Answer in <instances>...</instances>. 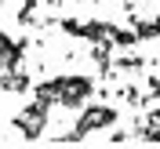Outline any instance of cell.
Masks as SVG:
<instances>
[{"instance_id": "1", "label": "cell", "mask_w": 160, "mask_h": 149, "mask_svg": "<svg viewBox=\"0 0 160 149\" xmlns=\"http://www.w3.org/2000/svg\"><path fill=\"white\" fill-rule=\"evenodd\" d=\"M117 124V109L113 106H102V102H88L84 109H80L77 124H73L69 135H58L55 142H80V138H88L91 131H106Z\"/></svg>"}, {"instance_id": "2", "label": "cell", "mask_w": 160, "mask_h": 149, "mask_svg": "<svg viewBox=\"0 0 160 149\" xmlns=\"http://www.w3.org/2000/svg\"><path fill=\"white\" fill-rule=\"evenodd\" d=\"M55 87H58L62 109H84L88 98L95 95V77L91 73H55Z\"/></svg>"}, {"instance_id": "3", "label": "cell", "mask_w": 160, "mask_h": 149, "mask_svg": "<svg viewBox=\"0 0 160 149\" xmlns=\"http://www.w3.org/2000/svg\"><path fill=\"white\" fill-rule=\"evenodd\" d=\"M8 124H11V127H18L26 142H37L40 135L48 131V124H51V102H40V98L26 102V106H22V113H15Z\"/></svg>"}, {"instance_id": "4", "label": "cell", "mask_w": 160, "mask_h": 149, "mask_svg": "<svg viewBox=\"0 0 160 149\" xmlns=\"http://www.w3.org/2000/svg\"><path fill=\"white\" fill-rule=\"evenodd\" d=\"M113 33H117V26L106 18H84V29H80V40L84 44H102V40H113Z\"/></svg>"}, {"instance_id": "5", "label": "cell", "mask_w": 160, "mask_h": 149, "mask_svg": "<svg viewBox=\"0 0 160 149\" xmlns=\"http://www.w3.org/2000/svg\"><path fill=\"white\" fill-rule=\"evenodd\" d=\"M0 87H4V95H26V91H33V77L26 73V66L15 73H0Z\"/></svg>"}, {"instance_id": "6", "label": "cell", "mask_w": 160, "mask_h": 149, "mask_svg": "<svg viewBox=\"0 0 160 149\" xmlns=\"http://www.w3.org/2000/svg\"><path fill=\"white\" fill-rule=\"evenodd\" d=\"M128 22H131V29L138 33V40H157L160 37V15H135L131 11Z\"/></svg>"}, {"instance_id": "7", "label": "cell", "mask_w": 160, "mask_h": 149, "mask_svg": "<svg viewBox=\"0 0 160 149\" xmlns=\"http://www.w3.org/2000/svg\"><path fill=\"white\" fill-rule=\"evenodd\" d=\"M146 66H149L146 55H120V58H113V69L117 73H142Z\"/></svg>"}, {"instance_id": "8", "label": "cell", "mask_w": 160, "mask_h": 149, "mask_svg": "<svg viewBox=\"0 0 160 149\" xmlns=\"http://www.w3.org/2000/svg\"><path fill=\"white\" fill-rule=\"evenodd\" d=\"M113 44H117L120 51H135L142 40H138V33L131 29V26H128V29H120V26H117V33H113Z\"/></svg>"}, {"instance_id": "9", "label": "cell", "mask_w": 160, "mask_h": 149, "mask_svg": "<svg viewBox=\"0 0 160 149\" xmlns=\"http://www.w3.org/2000/svg\"><path fill=\"white\" fill-rule=\"evenodd\" d=\"M120 98L128 102V106H135V109H146V95L138 91V84H124L120 87Z\"/></svg>"}, {"instance_id": "10", "label": "cell", "mask_w": 160, "mask_h": 149, "mask_svg": "<svg viewBox=\"0 0 160 149\" xmlns=\"http://www.w3.org/2000/svg\"><path fill=\"white\" fill-rule=\"evenodd\" d=\"M37 4H40V0H22L15 22H18V26H33V22H37Z\"/></svg>"}, {"instance_id": "11", "label": "cell", "mask_w": 160, "mask_h": 149, "mask_svg": "<svg viewBox=\"0 0 160 149\" xmlns=\"http://www.w3.org/2000/svg\"><path fill=\"white\" fill-rule=\"evenodd\" d=\"M58 29L66 33V37H77V40H80V29H84V22H80V18H73V15H66V18H58Z\"/></svg>"}, {"instance_id": "12", "label": "cell", "mask_w": 160, "mask_h": 149, "mask_svg": "<svg viewBox=\"0 0 160 149\" xmlns=\"http://www.w3.org/2000/svg\"><path fill=\"white\" fill-rule=\"evenodd\" d=\"M146 124H157L160 127V106H149V109H146Z\"/></svg>"}, {"instance_id": "13", "label": "cell", "mask_w": 160, "mask_h": 149, "mask_svg": "<svg viewBox=\"0 0 160 149\" xmlns=\"http://www.w3.org/2000/svg\"><path fill=\"white\" fill-rule=\"evenodd\" d=\"M128 138H131L128 131H113V135H109V142H113V146H124V142H128Z\"/></svg>"}, {"instance_id": "14", "label": "cell", "mask_w": 160, "mask_h": 149, "mask_svg": "<svg viewBox=\"0 0 160 149\" xmlns=\"http://www.w3.org/2000/svg\"><path fill=\"white\" fill-rule=\"evenodd\" d=\"M120 7H124V11H128V15H131V11L138 7V0H120Z\"/></svg>"}]
</instances>
